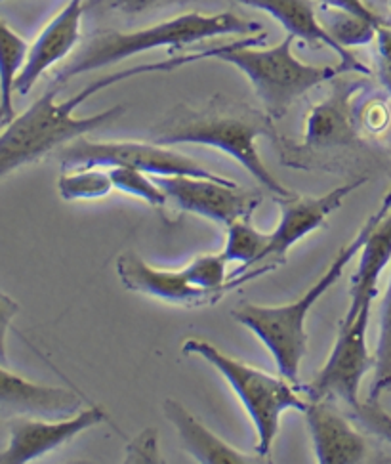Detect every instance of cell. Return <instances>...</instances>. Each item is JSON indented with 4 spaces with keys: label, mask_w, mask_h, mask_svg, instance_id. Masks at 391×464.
<instances>
[{
    "label": "cell",
    "mask_w": 391,
    "mask_h": 464,
    "mask_svg": "<svg viewBox=\"0 0 391 464\" xmlns=\"http://www.w3.org/2000/svg\"><path fill=\"white\" fill-rule=\"evenodd\" d=\"M208 58H212V50L205 48L201 52L186 53V56L180 58L141 63L122 71H115V73L100 77L94 82L86 84L82 91L63 102H56L58 86H52L29 110H25L10 124L3 127V136H0V176L6 178L10 172L27 163H34V160L58 150L60 146L67 144V141H73L86 132H92L103 127V124H110L124 113L122 105H113L110 110L96 113L92 117L75 119L73 111L96 92L138 75L167 73V71H174L182 65Z\"/></svg>",
    "instance_id": "1"
},
{
    "label": "cell",
    "mask_w": 391,
    "mask_h": 464,
    "mask_svg": "<svg viewBox=\"0 0 391 464\" xmlns=\"http://www.w3.org/2000/svg\"><path fill=\"white\" fill-rule=\"evenodd\" d=\"M391 207V188L386 193V198L380 208L370 214L363 227L355 234V237L340 248V253L334 256L325 274L319 277L311 287L301 295L292 304L287 306H258L244 302L239 308L234 310V317L241 325L251 329L260 341L268 346L273 360L279 367V372L284 379H289L292 384H298V374L301 360L308 353V333H306V319L315 302L323 298L332 285L338 283L344 276L348 264L361 253L363 245L370 229L384 217V212Z\"/></svg>",
    "instance_id": "2"
},
{
    "label": "cell",
    "mask_w": 391,
    "mask_h": 464,
    "mask_svg": "<svg viewBox=\"0 0 391 464\" xmlns=\"http://www.w3.org/2000/svg\"><path fill=\"white\" fill-rule=\"evenodd\" d=\"M260 31L262 24L244 20V17L234 12H189L132 33L108 31L96 34L79 56L60 71L54 86L60 88L77 75L113 65L136 56V53H144L155 48H182L195 43H203L206 39L222 37V34H244V37H251L253 33Z\"/></svg>",
    "instance_id": "3"
},
{
    "label": "cell",
    "mask_w": 391,
    "mask_h": 464,
    "mask_svg": "<svg viewBox=\"0 0 391 464\" xmlns=\"http://www.w3.org/2000/svg\"><path fill=\"white\" fill-rule=\"evenodd\" d=\"M265 39H268V33H256L244 37V41L218 46L216 60L235 65L251 81L265 115L272 121L281 119L291 110V105L311 88L334 81L344 73L340 65L334 69L300 62L292 53L296 37L291 33L272 48H256Z\"/></svg>",
    "instance_id": "4"
},
{
    "label": "cell",
    "mask_w": 391,
    "mask_h": 464,
    "mask_svg": "<svg viewBox=\"0 0 391 464\" xmlns=\"http://www.w3.org/2000/svg\"><path fill=\"white\" fill-rule=\"evenodd\" d=\"M272 119L253 111H227L225 107H208L205 111H184L153 130V141L163 146L197 144L220 150L234 157L256 180L277 198L294 195L263 165L256 140L272 136Z\"/></svg>",
    "instance_id": "5"
},
{
    "label": "cell",
    "mask_w": 391,
    "mask_h": 464,
    "mask_svg": "<svg viewBox=\"0 0 391 464\" xmlns=\"http://www.w3.org/2000/svg\"><path fill=\"white\" fill-rule=\"evenodd\" d=\"M184 355H201L210 365H215L224 379L234 386L246 413L251 415L256 428V451L260 457H268L272 445L279 434V422L282 413L300 411L306 413L308 400L301 398L292 388L289 379L275 377V374L263 372L244 362L231 358L215 344L201 338H189L182 346Z\"/></svg>",
    "instance_id": "6"
},
{
    "label": "cell",
    "mask_w": 391,
    "mask_h": 464,
    "mask_svg": "<svg viewBox=\"0 0 391 464\" xmlns=\"http://www.w3.org/2000/svg\"><path fill=\"white\" fill-rule=\"evenodd\" d=\"M65 170L92 167H132L151 176H195L205 180L237 184L229 178L208 170L199 160L170 150L163 144L148 141H91L77 138L58 153Z\"/></svg>",
    "instance_id": "7"
},
{
    "label": "cell",
    "mask_w": 391,
    "mask_h": 464,
    "mask_svg": "<svg viewBox=\"0 0 391 464\" xmlns=\"http://www.w3.org/2000/svg\"><path fill=\"white\" fill-rule=\"evenodd\" d=\"M370 308L365 306L353 319H342L325 367L304 388L308 400L338 398L349 407L359 409L361 382L368 369L375 367V358H370L367 346Z\"/></svg>",
    "instance_id": "8"
},
{
    "label": "cell",
    "mask_w": 391,
    "mask_h": 464,
    "mask_svg": "<svg viewBox=\"0 0 391 464\" xmlns=\"http://www.w3.org/2000/svg\"><path fill=\"white\" fill-rule=\"evenodd\" d=\"M153 180L180 208L225 226L241 218H253L254 210L262 205L260 195L243 191L239 184L195 176H153Z\"/></svg>",
    "instance_id": "9"
},
{
    "label": "cell",
    "mask_w": 391,
    "mask_h": 464,
    "mask_svg": "<svg viewBox=\"0 0 391 464\" xmlns=\"http://www.w3.org/2000/svg\"><path fill=\"white\" fill-rule=\"evenodd\" d=\"M108 420V413L101 407L84 409L81 413L67 419H34V417H15L10 420V438L6 448L0 453L3 464H25L33 462L46 453L54 451L69 443L79 434Z\"/></svg>",
    "instance_id": "10"
},
{
    "label": "cell",
    "mask_w": 391,
    "mask_h": 464,
    "mask_svg": "<svg viewBox=\"0 0 391 464\" xmlns=\"http://www.w3.org/2000/svg\"><path fill=\"white\" fill-rule=\"evenodd\" d=\"M365 182L367 178H359V180L336 188L327 195H321V198H300V195L277 198L275 195V201L281 208V220L270 234L268 246H265L258 266L265 260H272L275 266L282 264L284 258H287V253L300 239L323 227L330 214L342 207L348 195L359 189Z\"/></svg>",
    "instance_id": "11"
},
{
    "label": "cell",
    "mask_w": 391,
    "mask_h": 464,
    "mask_svg": "<svg viewBox=\"0 0 391 464\" xmlns=\"http://www.w3.org/2000/svg\"><path fill=\"white\" fill-rule=\"evenodd\" d=\"M82 6L84 0H69L65 8L52 17V22L41 31L37 41L29 48L22 73L15 79L14 91L17 94L27 96L46 71L67 58V53L79 44Z\"/></svg>",
    "instance_id": "12"
},
{
    "label": "cell",
    "mask_w": 391,
    "mask_h": 464,
    "mask_svg": "<svg viewBox=\"0 0 391 464\" xmlns=\"http://www.w3.org/2000/svg\"><path fill=\"white\" fill-rule=\"evenodd\" d=\"M363 88L359 81H336L323 102L311 105L306 117L304 146L310 150L353 146L358 136V115L351 98Z\"/></svg>",
    "instance_id": "13"
},
{
    "label": "cell",
    "mask_w": 391,
    "mask_h": 464,
    "mask_svg": "<svg viewBox=\"0 0 391 464\" xmlns=\"http://www.w3.org/2000/svg\"><path fill=\"white\" fill-rule=\"evenodd\" d=\"M306 420L317 462L358 464L368 455L367 440L329 400H308Z\"/></svg>",
    "instance_id": "14"
},
{
    "label": "cell",
    "mask_w": 391,
    "mask_h": 464,
    "mask_svg": "<svg viewBox=\"0 0 391 464\" xmlns=\"http://www.w3.org/2000/svg\"><path fill=\"white\" fill-rule=\"evenodd\" d=\"M117 272L127 289L148 296L161 298L182 306L216 304L222 298L218 293H208L193 287L184 277L182 270H161L148 264L134 253L120 255L117 260Z\"/></svg>",
    "instance_id": "15"
},
{
    "label": "cell",
    "mask_w": 391,
    "mask_h": 464,
    "mask_svg": "<svg viewBox=\"0 0 391 464\" xmlns=\"http://www.w3.org/2000/svg\"><path fill=\"white\" fill-rule=\"evenodd\" d=\"M237 3L273 15L287 29V33L308 43L311 48H330L340 58L342 71H349V73L355 71V73L370 75V69L355 58L351 50L342 48L327 33L323 24L319 22V15L311 0H237Z\"/></svg>",
    "instance_id": "16"
},
{
    "label": "cell",
    "mask_w": 391,
    "mask_h": 464,
    "mask_svg": "<svg viewBox=\"0 0 391 464\" xmlns=\"http://www.w3.org/2000/svg\"><path fill=\"white\" fill-rule=\"evenodd\" d=\"M0 377V401L3 411L15 417H34V419H56L71 417L77 413L82 405V400L75 392L65 388H54L27 381L20 374L12 372L6 365L3 367Z\"/></svg>",
    "instance_id": "17"
},
{
    "label": "cell",
    "mask_w": 391,
    "mask_h": 464,
    "mask_svg": "<svg viewBox=\"0 0 391 464\" xmlns=\"http://www.w3.org/2000/svg\"><path fill=\"white\" fill-rule=\"evenodd\" d=\"M391 262V207L370 229L359 253V267L351 281L349 308L344 319H353L365 306H372L378 295V281Z\"/></svg>",
    "instance_id": "18"
},
{
    "label": "cell",
    "mask_w": 391,
    "mask_h": 464,
    "mask_svg": "<svg viewBox=\"0 0 391 464\" xmlns=\"http://www.w3.org/2000/svg\"><path fill=\"white\" fill-rule=\"evenodd\" d=\"M165 415L174 424L184 448L195 457V460L206 464H248L262 460L260 457H248L246 453L231 448L227 441L212 432L197 417L191 415L180 401L167 400Z\"/></svg>",
    "instance_id": "19"
},
{
    "label": "cell",
    "mask_w": 391,
    "mask_h": 464,
    "mask_svg": "<svg viewBox=\"0 0 391 464\" xmlns=\"http://www.w3.org/2000/svg\"><path fill=\"white\" fill-rule=\"evenodd\" d=\"M268 239L270 234H262L260 229H256L253 226V218H241L227 226V236L220 255L227 264L241 262L239 270L229 274V279L243 276L258 266L265 246H268Z\"/></svg>",
    "instance_id": "20"
},
{
    "label": "cell",
    "mask_w": 391,
    "mask_h": 464,
    "mask_svg": "<svg viewBox=\"0 0 391 464\" xmlns=\"http://www.w3.org/2000/svg\"><path fill=\"white\" fill-rule=\"evenodd\" d=\"M0 43H3V102H0V119H3V127H6L15 119L12 103L15 94L14 86L17 75L22 73L27 62L31 46L5 20L0 24Z\"/></svg>",
    "instance_id": "21"
},
{
    "label": "cell",
    "mask_w": 391,
    "mask_h": 464,
    "mask_svg": "<svg viewBox=\"0 0 391 464\" xmlns=\"http://www.w3.org/2000/svg\"><path fill=\"white\" fill-rule=\"evenodd\" d=\"M321 24L330 37L346 50L353 46H367L377 39L378 22L367 20L363 15H355L351 12L336 10V8H321Z\"/></svg>",
    "instance_id": "22"
},
{
    "label": "cell",
    "mask_w": 391,
    "mask_h": 464,
    "mask_svg": "<svg viewBox=\"0 0 391 464\" xmlns=\"http://www.w3.org/2000/svg\"><path fill=\"white\" fill-rule=\"evenodd\" d=\"M113 188L115 184L110 170H101V167L63 172L58 180V191L65 201L101 199L110 195Z\"/></svg>",
    "instance_id": "23"
},
{
    "label": "cell",
    "mask_w": 391,
    "mask_h": 464,
    "mask_svg": "<svg viewBox=\"0 0 391 464\" xmlns=\"http://www.w3.org/2000/svg\"><path fill=\"white\" fill-rule=\"evenodd\" d=\"M384 392H391V274L380 310L378 343L375 350V379H372L368 401L378 403Z\"/></svg>",
    "instance_id": "24"
},
{
    "label": "cell",
    "mask_w": 391,
    "mask_h": 464,
    "mask_svg": "<svg viewBox=\"0 0 391 464\" xmlns=\"http://www.w3.org/2000/svg\"><path fill=\"white\" fill-rule=\"evenodd\" d=\"M108 170L117 189L130 193L151 207H163L168 201V195L153 180L151 174L132 167H113Z\"/></svg>",
    "instance_id": "25"
},
{
    "label": "cell",
    "mask_w": 391,
    "mask_h": 464,
    "mask_svg": "<svg viewBox=\"0 0 391 464\" xmlns=\"http://www.w3.org/2000/svg\"><path fill=\"white\" fill-rule=\"evenodd\" d=\"M355 413H358L359 420L372 434H377L378 438L391 443V415L380 409L378 403L368 401L365 405H359V409H355Z\"/></svg>",
    "instance_id": "26"
},
{
    "label": "cell",
    "mask_w": 391,
    "mask_h": 464,
    "mask_svg": "<svg viewBox=\"0 0 391 464\" xmlns=\"http://www.w3.org/2000/svg\"><path fill=\"white\" fill-rule=\"evenodd\" d=\"M359 121L365 124L367 130L370 132H382L387 129V124L391 122V111L382 100H372L365 105V110L359 117Z\"/></svg>",
    "instance_id": "27"
},
{
    "label": "cell",
    "mask_w": 391,
    "mask_h": 464,
    "mask_svg": "<svg viewBox=\"0 0 391 464\" xmlns=\"http://www.w3.org/2000/svg\"><path fill=\"white\" fill-rule=\"evenodd\" d=\"M321 5L327 6V8H336V10L351 12L355 15H363V17H367V20L382 24L380 17L375 12H372L367 6V3H363V0H321Z\"/></svg>",
    "instance_id": "28"
},
{
    "label": "cell",
    "mask_w": 391,
    "mask_h": 464,
    "mask_svg": "<svg viewBox=\"0 0 391 464\" xmlns=\"http://www.w3.org/2000/svg\"><path fill=\"white\" fill-rule=\"evenodd\" d=\"M110 6L124 12V14H138V12H144L155 5L161 3V0H108Z\"/></svg>",
    "instance_id": "29"
},
{
    "label": "cell",
    "mask_w": 391,
    "mask_h": 464,
    "mask_svg": "<svg viewBox=\"0 0 391 464\" xmlns=\"http://www.w3.org/2000/svg\"><path fill=\"white\" fill-rule=\"evenodd\" d=\"M378 77L382 86L389 92L391 96V60L386 58H378Z\"/></svg>",
    "instance_id": "30"
},
{
    "label": "cell",
    "mask_w": 391,
    "mask_h": 464,
    "mask_svg": "<svg viewBox=\"0 0 391 464\" xmlns=\"http://www.w3.org/2000/svg\"><path fill=\"white\" fill-rule=\"evenodd\" d=\"M382 3H384V5H387V6H391V0H382Z\"/></svg>",
    "instance_id": "31"
}]
</instances>
